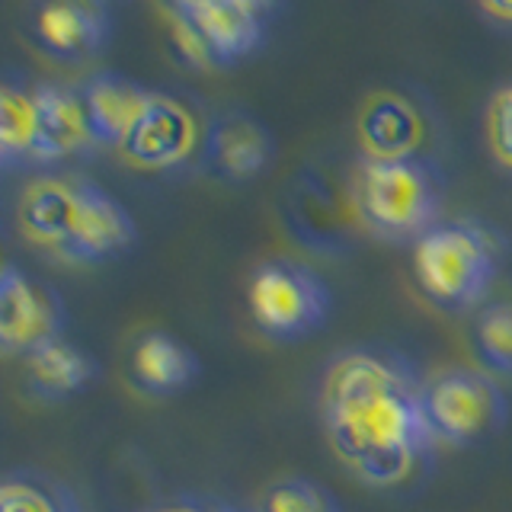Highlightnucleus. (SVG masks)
Returning <instances> with one entry per match:
<instances>
[{
    "label": "nucleus",
    "instance_id": "obj_1",
    "mask_svg": "<svg viewBox=\"0 0 512 512\" xmlns=\"http://www.w3.org/2000/svg\"><path fill=\"white\" fill-rule=\"evenodd\" d=\"M426 384L404 359L381 349H346L324 375V429L346 468L372 487L413 477L436 445Z\"/></svg>",
    "mask_w": 512,
    "mask_h": 512
},
{
    "label": "nucleus",
    "instance_id": "obj_2",
    "mask_svg": "<svg viewBox=\"0 0 512 512\" xmlns=\"http://www.w3.org/2000/svg\"><path fill=\"white\" fill-rule=\"evenodd\" d=\"M352 205L365 231L404 244L442 221V180L429 157H362Z\"/></svg>",
    "mask_w": 512,
    "mask_h": 512
},
{
    "label": "nucleus",
    "instance_id": "obj_3",
    "mask_svg": "<svg viewBox=\"0 0 512 512\" xmlns=\"http://www.w3.org/2000/svg\"><path fill=\"white\" fill-rule=\"evenodd\" d=\"M500 250L484 224L455 218L439 221L413 244L416 282L432 304L445 311H468L484 301L496 276Z\"/></svg>",
    "mask_w": 512,
    "mask_h": 512
},
{
    "label": "nucleus",
    "instance_id": "obj_4",
    "mask_svg": "<svg viewBox=\"0 0 512 512\" xmlns=\"http://www.w3.org/2000/svg\"><path fill=\"white\" fill-rule=\"evenodd\" d=\"M272 10L266 0H176L160 7V16L186 64L228 68L263 45Z\"/></svg>",
    "mask_w": 512,
    "mask_h": 512
},
{
    "label": "nucleus",
    "instance_id": "obj_5",
    "mask_svg": "<svg viewBox=\"0 0 512 512\" xmlns=\"http://www.w3.org/2000/svg\"><path fill=\"white\" fill-rule=\"evenodd\" d=\"M333 295L311 266L269 260L250 279V311L272 340L298 343L327 324Z\"/></svg>",
    "mask_w": 512,
    "mask_h": 512
},
{
    "label": "nucleus",
    "instance_id": "obj_6",
    "mask_svg": "<svg viewBox=\"0 0 512 512\" xmlns=\"http://www.w3.org/2000/svg\"><path fill=\"white\" fill-rule=\"evenodd\" d=\"M426 416L439 442L474 445L506 423V394L487 372L448 368L426 381Z\"/></svg>",
    "mask_w": 512,
    "mask_h": 512
},
{
    "label": "nucleus",
    "instance_id": "obj_7",
    "mask_svg": "<svg viewBox=\"0 0 512 512\" xmlns=\"http://www.w3.org/2000/svg\"><path fill=\"white\" fill-rule=\"evenodd\" d=\"M64 301L52 285L29 276L16 263L0 269V352L29 356L64 340Z\"/></svg>",
    "mask_w": 512,
    "mask_h": 512
},
{
    "label": "nucleus",
    "instance_id": "obj_8",
    "mask_svg": "<svg viewBox=\"0 0 512 512\" xmlns=\"http://www.w3.org/2000/svg\"><path fill=\"white\" fill-rule=\"evenodd\" d=\"M205 144V122L196 116V109L183 103L180 96L154 90L151 106L144 119L125 141V154L141 167L151 170H173L183 167L189 157L202 154Z\"/></svg>",
    "mask_w": 512,
    "mask_h": 512
},
{
    "label": "nucleus",
    "instance_id": "obj_9",
    "mask_svg": "<svg viewBox=\"0 0 512 512\" xmlns=\"http://www.w3.org/2000/svg\"><path fill=\"white\" fill-rule=\"evenodd\" d=\"M272 151L276 144L269 128L247 109H221L205 122L202 160L224 180H247L253 173H263Z\"/></svg>",
    "mask_w": 512,
    "mask_h": 512
},
{
    "label": "nucleus",
    "instance_id": "obj_10",
    "mask_svg": "<svg viewBox=\"0 0 512 512\" xmlns=\"http://www.w3.org/2000/svg\"><path fill=\"white\" fill-rule=\"evenodd\" d=\"M138 228L128 208L96 183H84V196H80V212L74 221V231L68 247H64L61 260L68 263H103L112 256L125 253L135 244Z\"/></svg>",
    "mask_w": 512,
    "mask_h": 512
},
{
    "label": "nucleus",
    "instance_id": "obj_11",
    "mask_svg": "<svg viewBox=\"0 0 512 512\" xmlns=\"http://www.w3.org/2000/svg\"><path fill=\"white\" fill-rule=\"evenodd\" d=\"M84 176H39L20 192L16 215L29 240L39 247L64 253L80 212V196H84Z\"/></svg>",
    "mask_w": 512,
    "mask_h": 512
},
{
    "label": "nucleus",
    "instance_id": "obj_12",
    "mask_svg": "<svg viewBox=\"0 0 512 512\" xmlns=\"http://www.w3.org/2000/svg\"><path fill=\"white\" fill-rule=\"evenodd\" d=\"M32 87H36L45 164H55V160L74 154H87L90 148H96L84 90L61 84V80H39Z\"/></svg>",
    "mask_w": 512,
    "mask_h": 512
},
{
    "label": "nucleus",
    "instance_id": "obj_13",
    "mask_svg": "<svg viewBox=\"0 0 512 512\" xmlns=\"http://www.w3.org/2000/svg\"><path fill=\"white\" fill-rule=\"evenodd\" d=\"M80 90L87 100L96 144H119V148H125V141L132 138L154 96V90L119 71H96Z\"/></svg>",
    "mask_w": 512,
    "mask_h": 512
},
{
    "label": "nucleus",
    "instance_id": "obj_14",
    "mask_svg": "<svg viewBox=\"0 0 512 512\" xmlns=\"http://www.w3.org/2000/svg\"><path fill=\"white\" fill-rule=\"evenodd\" d=\"M32 29L48 55L77 61L106 45L112 16L109 7L93 4V0H64V4H42Z\"/></svg>",
    "mask_w": 512,
    "mask_h": 512
},
{
    "label": "nucleus",
    "instance_id": "obj_15",
    "mask_svg": "<svg viewBox=\"0 0 512 512\" xmlns=\"http://www.w3.org/2000/svg\"><path fill=\"white\" fill-rule=\"evenodd\" d=\"M426 122L404 93H375L359 112L365 157H420Z\"/></svg>",
    "mask_w": 512,
    "mask_h": 512
},
{
    "label": "nucleus",
    "instance_id": "obj_16",
    "mask_svg": "<svg viewBox=\"0 0 512 512\" xmlns=\"http://www.w3.org/2000/svg\"><path fill=\"white\" fill-rule=\"evenodd\" d=\"M0 167H45L36 87L20 84L16 77H4L0 84Z\"/></svg>",
    "mask_w": 512,
    "mask_h": 512
},
{
    "label": "nucleus",
    "instance_id": "obj_17",
    "mask_svg": "<svg viewBox=\"0 0 512 512\" xmlns=\"http://www.w3.org/2000/svg\"><path fill=\"white\" fill-rule=\"evenodd\" d=\"M132 375L148 394H180L199 375V359L186 343L164 330L144 333L132 352Z\"/></svg>",
    "mask_w": 512,
    "mask_h": 512
},
{
    "label": "nucleus",
    "instance_id": "obj_18",
    "mask_svg": "<svg viewBox=\"0 0 512 512\" xmlns=\"http://www.w3.org/2000/svg\"><path fill=\"white\" fill-rule=\"evenodd\" d=\"M96 375H100L96 359L68 340H55L26 356L29 391L42 400H64L87 391Z\"/></svg>",
    "mask_w": 512,
    "mask_h": 512
},
{
    "label": "nucleus",
    "instance_id": "obj_19",
    "mask_svg": "<svg viewBox=\"0 0 512 512\" xmlns=\"http://www.w3.org/2000/svg\"><path fill=\"white\" fill-rule=\"evenodd\" d=\"M0 512H84V506L61 477L16 468L0 480Z\"/></svg>",
    "mask_w": 512,
    "mask_h": 512
},
{
    "label": "nucleus",
    "instance_id": "obj_20",
    "mask_svg": "<svg viewBox=\"0 0 512 512\" xmlns=\"http://www.w3.org/2000/svg\"><path fill=\"white\" fill-rule=\"evenodd\" d=\"M256 512H340V500L311 477H282L260 500Z\"/></svg>",
    "mask_w": 512,
    "mask_h": 512
},
{
    "label": "nucleus",
    "instance_id": "obj_21",
    "mask_svg": "<svg viewBox=\"0 0 512 512\" xmlns=\"http://www.w3.org/2000/svg\"><path fill=\"white\" fill-rule=\"evenodd\" d=\"M477 352L493 372H512V304H490L474 327Z\"/></svg>",
    "mask_w": 512,
    "mask_h": 512
},
{
    "label": "nucleus",
    "instance_id": "obj_22",
    "mask_svg": "<svg viewBox=\"0 0 512 512\" xmlns=\"http://www.w3.org/2000/svg\"><path fill=\"white\" fill-rule=\"evenodd\" d=\"M487 141L493 157L512 170V84L496 90L487 106Z\"/></svg>",
    "mask_w": 512,
    "mask_h": 512
},
{
    "label": "nucleus",
    "instance_id": "obj_23",
    "mask_svg": "<svg viewBox=\"0 0 512 512\" xmlns=\"http://www.w3.org/2000/svg\"><path fill=\"white\" fill-rule=\"evenodd\" d=\"M148 512H224V506L212 500H199V496H173V500L151 506Z\"/></svg>",
    "mask_w": 512,
    "mask_h": 512
},
{
    "label": "nucleus",
    "instance_id": "obj_24",
    "mask_svg": "<svg viewBox=\"0 0 512 512\" xmlns=\"http://www.w3.org/2000/svg\"><path fill=\"white\" fill-rule=\"evenodd\" d=\"M480 13L500 26H512V4H480Z\"/></svg>",
    "mask_w": 512,
    "mask_h": 512
},
{
    "label": "nucleus",
    "instance_id": "obj_25",
    "mask_svg": "<svg viewBox=\"0 0 512 512\" xmlns=\"http://www.w3.org/2000/svg\"><path fill=\"white\" fill-rule=\"evenodd\" d=\"M224 512H237V509H231V506H224Z\"/></svg>",
    "mask_w": 512,
    "mask_h": 512
}]
</instances>
